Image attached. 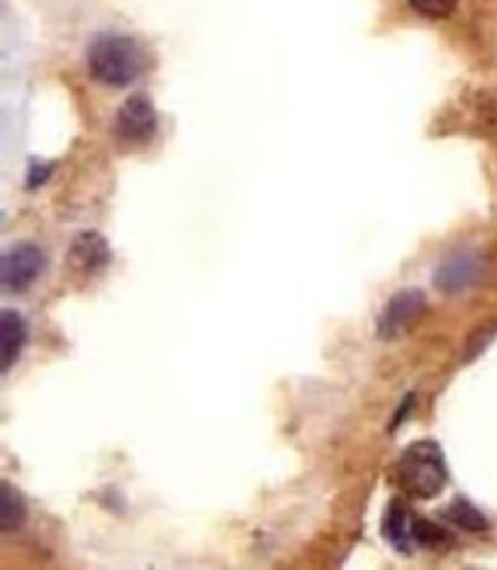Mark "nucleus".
I'll return each instance as SVG.
<instances>
[{"label":"nucleus","instance_id":"3","mask_svg":"<svg viewBox=\"0 0 497 570\" xmlns=\"http://www.w3.org/2000/svg\"><path fill=\"white\" fill-rule=\"evenodd\" d=\"M154 132H157V111H154L150 99L148 96H129L114 117V138L126 148H136V145L150 141Z\"/></svg>","mask_w":497,"mask_h":570},{"label":"nucleus","instance_id":"11","mask_svg":"<svg viewBox=\"0 0 497 570\" xmlns=\"http://www.w3.org/2000/svg\"><path fill=\"white\" fill-rule=\"evenodd\" d=\"M446 519L458 528V531H467V533H485L491 524L485 519L479 509L472 507L470 500H451L446 507Z\"/></svg>","mask_w":497,"mask_h":570},{"label":"nucleus","instance_id":"1","mask_svg":"<svg viewBox=\"0 0 497 570\" xmlns=\"http://www.w3.org/2000/svg\"><path fill=\"white\" fill-rule=\"evenodd\" d=\"M87 68L92 80L105 87H129L145 71V56L126 35H99L89 43Z\"/></svg>","mask_w":497,"mask_h":570},{"label":"nucleus","instance_id":"6","mask_svg":"<svg viewBox=\"0 0 497 570\" xmlns=\"http://www.w3.org/2000/svg\"><path fill=\"white\" fill-rule=\"evenodd\" d=\"M479 276H483V258L472 252H455L436 267L433 279L439 292H464L479 283Z\"/></svg>","mask_w":497,"mask_h":570},{"label":"nucleus","instance_id":"10","mask_svg":"<svg viewBox=\"0 0 497 570\" xmlns=\"http://www.w3.org/2000/svg\"><path fill=\"white\" fill-rule=\"evenodd\" d=\"M26 519H28L26 497L19 494L10 482L0 484V524H3V533L22 531Z\"/></svg>","mask_w":497,"mask_h":570},{"label":"nucleus","instance_id":"7","mask_svg":"<svg viewBox=\"0 0 497 570\" xmlns=\"http://www.w3.org/2000/svg\"><path fill=\"white\" fill-rule=\"evenodd\" d=\"M68 261L77 273H99L101 267H108L111 261V246L105 243V236L96 230L77 234L71 248H68Z\"/></svg>","mask_w":497,"mask_h":570},{"label":"nucleus","instance_id":"12","mask_svg":"<svg viewBox=\"0 0 497 570\" xmlns=\"http://www.w3.org/2000/svg\"><path fill=\"white\" fill-rule=\"evenodd\" d=\"M415 540L423 549H436V552H442V549L451 546V537L430 519H415Z\"/></svg>","mask_w":497,"mask_h":570},{"label":"nucleus","instance_id":"9","mask_svg":"<svg viewBox=\"0 0 497 570\" xmlns=\"http://www.w3.org/2000/svg\"><path fill=\"white\" fill-rule=\"evenodd\" d=\"M26 337H28L26 320L7 307V311L0 313V368H3V372H10V368H13V362L19 360V353H22V347H26Z\"/></svg>","mask_w":497,"mask_h":570},{"label":"nucleus","instance_id":"13","mask_svg":"<svg viewBox=\"0 0 497 570\" xmlns=\"http://www.w3.org/2000/svg\"><path fill=\"white\" fill-rule=\"evenodd\" d=\"M411 10L423 19H446V16L455 13L460 0H409Z\"/></svg>","mask_w":497,"mask_h":570},{"label":"nucleus","instance_id":"4","mask_svg":"<svg viewBox=\"0 0 497 570\" xmlns=\"http://www.w3.org/2000/svg\"><path fill=\"white\" fill-rule=\"evenodd\" d=\"M47 267V255L43 248L35 246V243H19L7 255H3V264H0V279H3V288L7 292H26L31 285L38 283V276Z\"/></svg>","mask_w":497,"mask_h":570},{"label":"nucleus","instance_id":"8","mask_svg":"<svg viewBox=\"0 0 497 570\" xmlns=\"http://www.w3.org/2000/svg\"><path fill=\"white\" fill-rule=\"evenodd\" d=\"M381 533H384V540L397 549L399 556H411L415 552V543H418L415 540V519H411L409 507L402 500H390L384 521H381Z\"/></svg>","mask_w":497,"mask_h":570},{"label":"nucleus","instance_id":"14","mask_svg":"<svg viewBox=\"0 0 497 570\" xmlns=\"http://www.w3.org/2000/svg\"><path fill=\"white\" fill-rule=\"evenodd\" d=\"M47 175H50V166H47V163L40 166L38 160H31V169H28V187L43 185V181H47Z\"/></svg>","mask_w":497,"mask_h":570},{"label":"nucleus","instance_id":"5","mask_svg":"<svg viewBox=\"0 0 497 570\" xmlns=\"http://www.w3.org/2000/svg\"><path fill=\"white\" fill-rule=\"evenodd\" d=\"M423 311H427V298H423L421 292H415V288L399 292V295L387 301V307L378 316V337L381 341H397V337H402L406 332L415 328V323L421 320Z\"/></svg>","mask_w":497,"mask_h":570},{"label":"nucleus","instance_id":"2","mask_svg":"<svg viewBox=\"0 0 497 570\" xmlns=\"http://www.w3.org/2000/svg\"><path fill=\"white\" fill-rule=\"evenodd\" d=\"M397 479L418 500H433V497L442 494V488L448 482V466L442 448L430 442V439L411 442L397 463Z\"/></svg>","mask_w":497,"mask_h":570}]
</instances>
